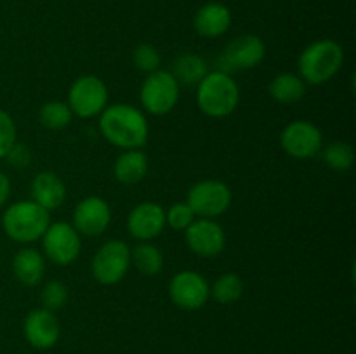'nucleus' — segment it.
Segmentation results:
<instances>
[{"label": "nucleus", "instance_id": "nucleus-1", "mask_svg": "<svg viewBox=\"0 0 356 354\" xmlns=\"http://www.w3.org/2000/svg\"><path fill=\"white\" fill-rule=\"evenodd\" d=\"M101 135L120 149H141L148 142V120L132 104H111L99 115Z\"/></svg>", "mask_w": 356, "mask_h": 354}, {"label": "nucleus", "instance_id": "nucleus-2", "mask_svg": "<svg viewBox=\"0 0 356 354\" xmlns=\"http://www.w3.org/2000/svg\"><path fill=\"white\" fill-rule=\"evenodd\" d=\"M344 62V51L339 42L320 38L302 49L298 59L299 76L309 85H322L339 73Z\"/></svg>", "mask_w": 356, "mask_h": 354}, {"label": "nucleus", "instance_id": "nucleus-3", "mask_svg": "<svg viewBox=\"0 0 356 354\" xmlns=\"http://www.w3.org/2000/svg\"><path fill=\"white\" fill-rule=\"evenodd\" d=\"M240 89L228 71H209L197 85V106L211 118H225L236 110Z\"/></svg>", "mask_w": 356, "mask_h": 354}, {"label": "nucleus", "instance_id": "nucleus-4", "mask_svg": "<svg viewBox=\"0 0 356 354\" xmlns=\"http://www.w3.org/2000/svg\"><path fill=\"white\" fill-rule=\"evenodd\" d=\"M51 224V212L33 200H21L9 205L2 215L3 233L17 243H33L44 236Z\"/></svg>", "mask_w": 356, "mask_h": 354}, {"label": "nucleus", "instance_id": "nucleus-5", "mask_svg": "<svg viewBox=\"0 0 356 354\" xmlns=\"http://www.w3.org/2000/svg\"><path fill=\"white\" fill-rule=\"evenodd\" d=\"M139 101L143 110L148 111L149 115L162 117L170 113L179 101V83L170 71L156 69L143 80Z\"/></svg>", "mask_w": 356, "mask_h": 354}, {"label": "nucleus", "instance_id": "nucleus-6", "mask_svg": "<svg viewBox=\"0 0 356 354\" xmlns=\"http://www.w3.org/2000/svg\"><path fill=\"white\" fill-rule=\"evenodd\" d=\"M131 267V248L122 239H108L96 250L90 271L97 283L117 285L125 278Z\"/></svg>", "mask_w": 356, "mask_h": 354}, {"label": "nucleus", "instance_id": "nucleus-7", "mask_svg": "<svg viewBox=\"0 0 356 354\" xmlns=\"http://www.w3.org/2000/svg\"><path fill=\"white\" fill-rule=\"evenodd\" d=\"M233 200L232 189L226 183L216 179H204L188 189L186 203L200 219H216L225 214Z\"/></svg>", "mask_w": 356, "mask_h": 354}, {"label": "nucleus", "instance_id": "nucleus-8", "mask_svg": "<svg viewBox=\"0 0 356 354\" xmlns=\"http://www.w3.org/2000/svg\"><path fill=\"white\" fill-rule=\"evenodd\" d=\"M66 104L72 110L73 117L92 118L97 117L108 106V87L99 76H79L70 85Z\"/></svg>", "mask_w": 356, "mask_h": 354}, {"label": "nucleus", "instance_id": "nucleus-9", "mask_svg": "<svg viewBox=\"0 0 356 354\" xmlns=\"http://www.w3.org/2000/svg\"><path fill=\"white\" fill-rule=\"evenodd\" d=\"M40 239L45 257L58 266L75 262L82 250V236L70 222H51Z\"/></svg>", "mask_w": 356, "mask_h": 354}, {"label": "nucleus", "instance_id": "nucleus-10", "mask_svg": "<svg viewBox=\"0 0 356 354\" xmlns=\"http://www.w3.org/2000/svg\"><path fill=\"white\" fill-rule=\"evenodd\" d=\"M280 146L292 158H313L323 148L322 130L308 120H294L282 130Z\"/></svg>", "mask_w": 356, "mask_h": 354}, {"label": "nucleus", "instance_id": "nucleus-11", "mask_svg": "<svg viewBox=\"0 0 356 354\" xmlns=\"http://www.w3.org/2000/svg\"><path fill=\"white\" fill-rule=\"evenodd\" d=\"M169 297L177 307L197 311L211 298V285L197 271H179L169 281Z\"/></svg>", "mask_w": 356, "mask_h": 354}, {"label": "nucleus", "instance_id": "nucleus-12", "mask_svg": "<svg viewBox=\"0 0 356 354\" xmlns=\"http://www.w3.org/2000/svg\"><path fill=\"white\" fill-rule=\"evenodd\" d=\"M72 226L80 236L96 238L101 236L111 222V208L108 201L101 196H87L73 208Z\"/></svg>", "mask_w": 356, "mask_h": 354}, {"label": "nucleus", "instance_id": "nucleus-13", "mask_svg": "<svg viewBox=\"0 0 356 354\" xmlns=\"http://www.w3.org/2000/svg\"><path fill=\"white\" fill-rule=\"evenodd\" d=\"M188 248L200 257H216L225 250L226 235L219 222L212 219H195L184 229Z\"/></svg>", "mask_w": 356, "mask_h": 354}, {"label": "nucleus", "instance_id": "nucleus-14", "mask_svg": "<svg viewBox=\"0 0 356 354\" xmlns=\"http://www.w3.org/2000/svg\"><path fill=\"white\" fill-rule=\"evenodd\" d=\"M165 210L156 201H141L127 215V231L139 242H149L165 229Z\"/></svg>", "mask_w": 356, "mask_h": 354}, {"label": "nucleus", "instance_id": "nucleus-15", "mask_svg": "<svg viewBox=\"0 0 356 354\" xmlns=\"http://www.w3.org/2000/svg\"><path fill=\"white\" fill-rule=\"evenodd\" d=\"M23 333L26 342L33 349L47 351L58 344L61 337V326L54 312L40 307L28 312L23 323Z\"/></svg>", "mask_w": 356, "mask_h": 354}, {"label": "nucleus", "instance_id": "nucleus-16", "mask_svg": "<svg viewBox=\"0 0 356 354\" xmlns=\"http://www.w3.org/2000/svg\"><path fill=\"white\" fill-rule=\"evenodd\" d=\"M266 56V45L257 35H238L226 45L221 61L233 69H252Z\"/></svg>", "mask_w": 356, "mask_h": 354}, {"label": "nucleus", "instance_id": "nucleus-17", "mask_svg": "<svg viewBox=\"0 0 356 354\" xmlns=\"http://www.w3.org/2000/svg\"><path fill=\"white\" fill-rule=\"evenodd\" d=\"M197 33L204 38H218L232 26V10L221 2H209L197 10L193 19Z\"/></svg>", "mask_w": 356, "mask_h": 354}, {"label": "nucleus", "instance_id": "nucleus-18", "mask_svg": "<svg viewBox=\"0 0 356 354\" xmlns=\"http://www.w3.org/2000/svg\"><path fill=\"white\" fill-rule=\"evenodd\" d=\"M30 191L31 200L44 207L47 212L58 210L66 200L65 183L61 180V177L49 170H44L33 177Z\"/></svg>", "mask_w": 356, "mask_h": 354}, {"label": "nucleus", "instance_id": "nucleus-19", "mask_svg": "<svg viewBox=\"0 0 356 354\" xmlns=\"http://www.w3.org/2000/svg\"><path fill=\"white\" fill-rule=\"evenodd\" d=\"M14 278L24 287H37L45 273V259L37 248L23 246L13 259Z\"/></svg>", "mask_w": 356, "mask_h": 354}, {"label": "nucleus", "instance_id": "nucleus-20", "mask_svg": "<svg viewBox=\"0 0 356 354\" xmlns=\"http://www.w3.org/2000/svg\"><path fill=\"white\" fill-rule=\"evenodd\" d=\"M149 169L148 156L141 149H125L113 165V176L122 184H138L146 177Z\"/></svg>", "mask_w": 356, "mask_h": 354}, {"label": "nucleus", "instance_id": "nucleus-21", "mask_svg": "<svg viewBox=\"0 0 356 354\" xmlns=\"http://www.w3.org/2000/svg\"><path fill=\"white\" fill-rule=\"evenodd\" d=\"M306 85H308V83H306L301 76L296 75V73L285 71L271 80L270 85H268V90H270V96L273 97L277 103L292 104L298 103L299 99L305 97Z\"/></svg>", "mask_w": 356, "mask_h": 354}, {"label": "nucleus", "instance_id": "nucleus-22", "mask_svg": "<svg viewBox=\"0 0 356 354\" xmlns=\"http://www.w3.org/2000/svg\"><path fill=\"white\" fill-rule=\"evenodd\" d=\"M177 83L183 85H198L205 75L209 73L207 62L202 56L195 52H184L174 61V68L170 71Z\"/></svg>", "mask_w": 356, "mask_h": 354}, {"label": "nucleus", "instance_id": "nucleus-23", "mask_svg": "<svg viewBox=\"0 0 356 354\" xmlns=\"http://www.w3.org/2000/svg\"><path fill=\"white\" fill-rule=\"evenodd\" d=\"M131 264L145 276H156L163 267V253L149 242H139L131 250Z\"/></svg>", "mask_w": 356, "mask_h": 354}, {"label": "nucleus", "instance_id": "nucleus-24", "mask_svg": "<svg viewBox=\"0 0 356 354\" xmlns=\"http://www.w3.org/2000/svg\"><path fill=\"white\" fill-rule=\"evenodd\" d=\"M245 292L243 280L236 273H225L211 287V297L222 305L235 304Z\"/></svg>", "mask_w": 356, "mask_h": 354}, {"label": "nucleus", "instance_id": "nucleus-25", "mask_svg": "<svg viewBox=\"0 0 356 354\" xmlns=\"http://www.w3.org/2000/svg\"><path fill=\"white\" fill-rule=\"evenodd\" d=\"M38 120L49 130H61L73 120V113L65 101H47L38 111Z\"/></svg>", "mask_w": 356, "mask_h": 354}, {"label": "nucleus", "instance_id": "nucleus-26", "mask_svg": "<svg viewBox=\"0 0 356 354\" xmlns=\"http://www.w3.org/2000/svg\"><path fill=\"white\" fill-rule=\"evenodd\" d=\"M320 153H322V158L325 162V165L330 167L332 170L344 172V170H350L355 163V149L348 142H330V144L323 146Z\"/></svg>", "mask_w": 356, "mask_h": 354}, {"label": "nucleus", "instance_id": "nucleus-27", "mask_svg": "<svg viewBox=\"0 0 356 354\" xmlns=\"http://www.w3.org/2000/svg\"><path fill=\"white\" fill-rule=\"evenodd\" d=\"M40 298L42 307L54 312L58 311V309H61L63 305L68 302V288H66V285L63 283V281H47V283L44 285V288H42Z\"/></svg>", "mask_w": 356, "mask_h": 354}, {"label": "nucleus", "instance_id": "nucleus-28", "mask_svg": "<svg viewBox=\"0 0 356 354\" xmlns=\"http://www.w3.org/2000/svg\"><path fill=\"white\" fill-rule=\"evenodd\" d=\"M132 61H134V66L139 71L149 75V73L160 69L162 59H160V52L155 45L139 44L138 47L134 49V52H132Z\"/></svg>", "mask_w": 356, "mask_h": 354}, {"label": "nucleus", "instance_id": "nucleus-29", "mask_svg": "<svg viewBox=\"0 0 356 354\" xmlns=\"http://www.w3.org/2000/svg\"><path fill=\"white\" fill-rule=\"evenodd\" d=\"M17 128L14 118L0 108V160L6 158L13 146L16 144Z\"/></svg>", "mask_w": 356, "mask_h": 354}, {"label": "nucleus", "instance_id": "nucleus-30", "mask_svg": "<svg viewBox=\"0 0 356 354\" xmlns=\"http://www.w3.org/2000/svg\"><path fill=\"white\" fill-rule=\"evenodd\" d=\"M195 219H197V215L193 214L186 201H177L169 210H165L167 226H170L176 231H184Z\"/></svg>", "mask_w": 356, "mask_h": 354}, {"label": "nucleus", "instance_id": "nucleus-31", "mask_svg": "<svg viewBox=\"0 0 356 354\" xmlns=\"http://www.w3.org/2000/svg\"><path fill=\"white\" fill-rule=\"evenodd\" d=\"M6 158L9 160L10 165H14V167H26L28 163H30L31 155H30V151H28L26 146L17 144V142H16V144L13 146V149L9 151V155L6 156Z\"/></svg>", "mask_w": 356, "mask_h": 354}, {"label": "nucleus", "instance_id": "nucleus-32", "mask_svg": "<svg viewBox=\"0 0 356 354\" xmlns=\"http://www.w3.org/2000/svg\"><path fill=\"white\" fill-rule=\"evenodd\" d=\"M10 180L9 177L6 176V174L0 170V208L6 207V203L9 201V196H10Z\"/></svg>", "mask_w": 356, "mask_h": 354}]
</instances>
